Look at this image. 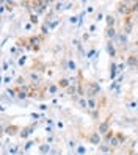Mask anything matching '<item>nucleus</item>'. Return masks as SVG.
Segmentation results:
<instances>
[{
	"label": "nucleus",
	"instance_id": "nucleus-1",
	"mask_svg": "<svg viewBox=\"0 0 138 155\" xmlns=\"http://www.w3.org/2000/svg\"><path fill=\"white\" fill-rule=\"evenodd\" d=\"M126 140H127V136L123 133V132H115V136L112 140H110V143H108V146L112 149H118L121 144H124L126 143Z\"/></svg>",
	"mask_w": 138,
	"mask_h": 155
},
{
	"label": "nucleus",
	"instance_id": "nucleus-2",
	"mask_svg": "<svg viewBox=\"0 0 138 155\" xmlns=\"http://www.w3.org/2000/svg\"><path fill=\"white\" fill-rule=\"evenodd\" d=\"M132 2H116V10L118 13L124 16V17H129L132 16Z\"/></svg>",
	"mask_w": 138,
	"mask_h": 155
},
{
	"label": "nucleus",
	"instance_id": "nucleus-3",
	"mask_svg": "<svg viewBox=\"0 0 138 155\" xmlns=\"http://www.w3.org/2000/svg\"><path fill=\"white\" fill-rule=\"evenodd\" d=\"M44 41V36L42 35H33L29 38V45H30V50L33 52H38L41 49V42Z\"/></svg>",
	"mask_w": 138,
	"mask_h": 155
},
{
	"label": "nucleus",
	"instance_id": "nucleus-4",
	"mask_svg": "<svg viewBox=\"0 0 138 155\" xmlns=\"http://www.w3.org/2000/svg\"><path fill=\"white\" fill-rule=\"evenodd\" d=\"M100 93V85L96 81H88L86 83V97H96Z\"/></svg>",
	"mask_w": 138,
	"mask_h": 155
},
{
	"label": "nucleus",
	"instance_id": "nucleus-5",
	"mask_svg": "<svg viewBox=\"0 0 138 155\" xmlns=\"http://www.w3.org/2000/svg\"><path fill=\"white\" fill-rule=\"evenodd\" d=\"M110 119H112V116H108L105 121H102L99 124V129H97L99 135H107L110 130H112V129H110Z\"/></svg>",
	"mask_w": 138,
	"mask_h": 155
},
{
	"label": "nucleus",
	"instance_id": "nucleus-6",
	"mask_svg": "<svg viewBox=\"0 0 138 155\" xmlns=\"http://www.w3.org/2000/svg\"><path fill=\"white\" fill-rule=\"evenodd\" d=\"M100 136L102 135H99V132H91L86 140H88L89 144H93V146H100V140H102Z\"/></svg>",
	"mask_w": 138,
	"mask_h": 155
},
{
	"label": "nucleus",
	"instance_id": "nucleus-7",
	"mask_svg": "<svg viewBox=\"0 0 138 155\" xmlns=\"http://www.w3.org/2000/svg\"><path fill=\"white\" fill-rule=\"evenodd\" d=\"M21 130H22V127L13 124V125H8V127H6V129H5V133H6L8 136H14V135H19Z\"/></svg>",
	"mask_w": 138,
	"mask_h": 155
},
{
	"label": "nucleus",
	"instance_id": "nucleus-8",
	"mask_svg": "<svg viewBox=\"0 0 138 155\" xmlns=\"http://www.w3.org/2000/svg\"><path fill=\"white\" fill-rule=\"evenodd\" d=\"M86 100H88V110H89V111H93V116L96 117V110L99 108V105H97V99H96V97H86Z\"/></svg>",
	"mask_w": 138,
	"mask_h": 155
},
{
	"label": "nucleus",
	"instance_id": "nucleus-9",
	"mask_svg": "<svg viewBox=\"0 0 138 155\" xmlns=\"http://www.w3.org/2000/svg\"><path fill=\"white\" fill-rule=\"evenodd\" d=\"M132 27H133V21H132V16L129 17H124V24H123V28H124V33L129 35L132 31Z\"/></svg>",
	"mask_w": 138,
	"mask_h": 155
},
{
	"label": "nucleus",
	"instance_id": "nucleus-10",
	"mask_svg": "<svg viewBox=\"0 0 138 155\" xmlns=\"http://www.w3.org/2000/svg\"><path fill=\"white\" fill-rule=\"evenodd\" d=\"M126 64H127V66H130V68H133V69H138V57H136V55H133V53L127 55Z\"/></svg>",
	"mask_w": 138,
	"mask_h": 155
},
{
	"label": "nucleus",
	"instance_id": "nucleus-11",
	"mask_svg": "<svg viewBox=\"0 0 138 155\" xmlns=\"http://www.w3.org/2000/svg\"><path fill=\"white\" fill-rule=\"evenodd\" d=\"M105 36L108 38V41H115V39H118V31H116V28L115 27H105Z\"/></svg>",
	"mask_w": 138,
	"mask_h": 155
},
{
	"label": "nucleus",
	"instance_id": "nucleus-12",
	"mask_svg": "<svg viewBox=\"0 0 138 155\" xmlns=\"http://www.w3.org/2000/svg\"><path fill=\"white\" fill-rule=\"evenodd\" d=\"M29 78L32 81V85H35V86L41 83V75L38 74V72H35V71H30L29 72Z\"/></svg>",
	"mask_w": 138,
	"mask_h": 155
},
{
	"label": "nucleus",
	"instance_id": "nucleus-13",
	"mask_svg": "<svg viewBox=\"0 0 138 155\" xmlns=\"http://www.w3.org/2000/svg\"><path fill=\"white\" fill-rule=\"evenodd\" d=\"M33 130H35V124L33 125H29V127H24V129L21 130V133H19V136L22 140H25V138H29V136L33 133Z\"/></svg>",
	"mask_w": 138,
	"mask_h": 155
},
{
	"label": "nucleus",
	"instance_id": "nucleus-14",
	"mask_svg": "<svg viewBox=\"0 0 138 155\" xmlns=\"http://www.w3.org/2000/svg\"><path fill=\"white\" fill-rule=\"evenodd\" d=\"M118 74H119L118 72V64L115 63V60H112L110 61V80H115Z\"/></svg>",
	"mask_w": 138,
	"mask_h": 155
},
{
	"label": "nucleus",
	"instance_id": "nucleus-15",
	"mask_svg": "<svg viewBox=\"0 0 138 155\" xmlns=\"http://www.w3.org/2000/svg\"><path fill=\"white\" fill-rule=\"evenodd\" d=\"M107 52H108V55H110V58H112V60L116 58V47H115L113 41H108L107 42Z\"/></svg>",
	"mask_w": 138,
	"mask_h": 155
},
{
	"label": "nucleus",
	"instance_id": "nucleus-16",
	"mask_svg": "<svg viewBox=\"0 0 138 155\" xmlns=\"http://www.w3.org/2000/svg\"><path fill=\"white\" fill-rule=\"evenodd\" d=\"M57 85H58L60 89H68V88L72 85V81H71V78H60Z\"/></svg>",
	"mask_w": 138,
	"mask_h": 155
},
{
	"label": "nucleus",
	"instance_id": "nucleus-17",
	"mask_svg": "<svg viewBox=\"0 0 138 155\" xmlns=\"http://www.w3.org/2000/svg\"><path fill=\"white\" fill-rule=\"evenodd\" d=\"M118 41L121 42L123 47H126V45H127V35H126L124 31H119V33H118Z\"/></svg>",
	"mask_w": 138,
	"mask_h": 155
},
{
	"label": "nucleus",
	"instance_id": "nucleus-18",
	"mask_svg": "<svg viewBox=\"0 0 138 155\" xmlns=\"http://www.w3.org/2000/svg\"><path fill=\"white\" fill-rule=\"evenodd\" d=\"M39 152H41V155H47V153L50 152V144H49V143L39 144Z\"/></svg>",
	"mask_w": 138,
	"mask_h": 155
},
{
	"label": "nucleus",
	"instance_id": "nucleus-19",
	"mask_svg": "<svg viewBox=\"0 0 138 155\" xmlns=\"http://www.w3.org/2000/svg\"><path fill=\"white\" fill-rule=\"evenodd\" d=\"M115 22H116V19L112 16V14H107L105 16V24H107V28L108 27H115Z\"/></svg>",
	"mask_w": 138,
	"mask_h": 155
},
{
	"label": "nucleus",
	"instance_id": "nucleus-20",
	"mask_svg": "<svg viewBox=\"0 0 138 155\" xmlns=\"http://www.w3.org/2000/svg\"><path fill=\"white\" fill-rule=\"evenodd\" d=\"M58 85H55V83H49L47 86V91H49V94H58Z\"/></svg>",
	"mask_w": 138,
	"mask_h": 155
},
{
	"label": "nucleus",
	"instance_id": "nucleus-21",
	"mask_svg": "<svg viewBox=\"0 0 138 155\" xmlns=\"http://www.w3.org/2000/svg\"><path fill=\"white\" fill-rule=\"evenodd\" d=\"M99 150L102 152V153H110V152H112L113 149L110 147L108 144H100V146H99Z\"/></svg>",
	"mask_w": 138,
	"mask_h": 155
},
{
	"label": "nucleus",
	"instance_id": "nucleus-22",
	"mask_svg": "<svg viewBox=\"0 0 138 155\" xmlns=\"http://www.w3.org/2000/svg\"><path fill=\"white\" fill-rule=\"evenodd\" d=\"M68 71H71V72H76L77 71V64H76L74 60H68Z\"/></svg>",
	"mask_w": 138,
	"mask_h": 155
},
{
	"label": "nucleus",
	"instance_id": "nucleus-23",
	"mask_svg": "<svg viewBox=\"0 0 138 155\" xmlns=\"http://www.w3.org/2000/svg\"><path fill=\"white\" fill-rule=\"evenodd\" d=\"M6 94L10 96L11 99H13V97H17V89H16V88H8V89H6Z\"/></svg>",
	"mask_w": 138,
	"mask_h": 155
},
{
	"label": "nucleus",
	"instance_id": "nucleus-24",
	"mask_svg": "<svg viewBox=\"0 0 138 155\" xmlns=\"http://www.w3.org/2000/svg\"><path fill=\"white\" fill-rule=\"evenodd\" d=\"M30 24L36 25V24H39V19H38V14H35V13H30Z\"/></svg>",
	"mask_w": 138,
	"mask_h": 155
},
{
	"label": "nucleus",
	"instance_id": "nucleus-25",
	"mask_svg": "<svg viewBox=\"0 0 138 155\" xmlns=\"http://www.w3.org/2000/svg\"><path fill=\"white\" fill-rule=\"evenodd\" d=\"M113 136H115V132H113V130H110V132H108L107 135H104V141H105V143L108 144V143H110V140H112Z\"/></svg>",
	"mask_w": 138,
	"mask_h": 155
},
{
	"label": "nucleus",
	"instance_id": "nucleus-26",
	"mask_svg": "<svg viewBox=\"0 0 138 155\" xmlns=\"http://www.w3.org/2000/svg\"><path fill=\"white\" fill-rule=\"evenodd\" d=\"M86 153V147L83 144H79L77 146V155H85Z\"/></svg>",
	"mask_w": 138,
	"mask_h": 155
},
{
	"label": "nucleus",
	"instance_id": "nucleus-27",
	"mask_svg": "<svg viewBox=\"0 0 138 155\" xmlns=\"http://www.w3.org/2000/svg\"><path fill=\"white\" fill-rule=\"evenodd\" d=\"M77 102H79V105H80L82 108H88V100H86L85 97H80Z\"/></svg>",
	"mask_w": 138,
	"mask_h": 155
},
{
	"label": "nucleus",
	"instance_id": "nucleus-28",
	"mask_svg": "<svg viewBox=\"0 0 138 155\" xmlns=\"http://www.w3.org/2000/svg\"><path fill=\"white\" fill-rule=\"evenodd\" d=\"M10 53L11 55H14V57H17L21 53V50H19V47H17V45H13V47L10 49Z\"/></svg>",
	"mask_w": 138,
	"mask_h": 155
},
{
	"label": "nucleus",
	"instance_id": "nucleus-29",
	"mask_svg": "<svg viewBox=\"0 0 138 155\" xmlns=\"http://www.w3.org/2000/svg\"><path fill=\"white\" fill-rule=\"evenodd\" d=\"M96 57V49L93 47V49H89L88 52H86V58H89V60H93Z\"/></svg>",
	"mask_w": 138,
	"mask_h": 155
},
{
	"label": "nucleus",
	"instance_id": "nucleus-30",
	"mask_svg": "<svg viewBox=\"0 0 138 155\" xmlns=\"http://www.w3.org/2000/svg\"><path fill=\"white\" fill-rule=\"evenodd\" d=\"M8 150H10V155H16L17 152H19V147H17V146H10V147H8Z\"/></svg>",
	"mask_w": 138,
	"mask_h": 155
},
{
	"label": "nucleus",
	"instance_id": "nucleus-31",
	"mask_svg": "<svg viewBox=\"0 0 138 155\" xmlns=\"http://www.w3.org/2000/svg\"><path fill=\"white\" fill-rule=\"evenodd\" d=\"M25 61H27V57H25V55H21V57H19V61H17V66L22 68V66L25 64Z\"/></svg>",
	"mask_w": 138,
	"mask_h": 155
},
{
	"label": "nucleus",
	"instance_id": "nucleus-32",
	"mask_svg": "<svg viewBox=\"0 0 138 155\" xmlns=\"http://www.w3.org/2000/svg\"><path fill=\"white\" fill-rule=\"evenodd\" d=\"M49 25L47 24H42V27H41V33H42V36H45V35H47L49 33Z\"/></svg>",
	"mask_w": 138,
	"mask_h": 155
},
{
	"label": "nucleus",
	"instance_id": "nucleus-33",
	"mask_svg": "<svg viewBox=\"0 0 138 155\" xmlns=\"http://www.w3.org/2000/svg\"><path fill=\"white\" fill-rule=\"evenodd\" d=\"M35 143L33 141H27V144H25V147H24V152H27L29 149H32V146H33Z\"/></svg>",
	"mask_w": 138,
	"mask_h": 155
},
{
	"label": "nucleus",
	"instance_id": "nucleus-34",
	"mask_svg": "<svg viewBox=\"0 0 138 155\" xmlns=\"http://www.w3.org/2000/svg\"><path fill=\"white\" fill-rule=\"evenodd\" d=\"M130 8H132V14L136 13V11H138V2H132V6H130Z\"/></svg>",
	"mask_w": 138,
	"mask_h": 155
},
{
	"label": "nucleus",
	"instance_id": "nucleus-35",
	"mask_svg": "<svg viewBox=\"0 0 138 155\" xmlns=\"http://www.w3.org/2000/svg\"><path fill=\"white\" fill-rule=\"evenodd\" d=\"M126 66H127V64H126V63H119V64H118V72H123Z\"/></svg>",
	"mask_w": 138,
	"mask_h": 155
},
{
	"label": "nucleus",
	"instance_id": "nucleus-36",
	"mask_svg": "<svg viewBox=\"0 0 138 155\" xmlns=\"http://www.w3.org/2000/svg\"><path fill=\"white\" fill-rule=\"evenodd\" d=\"M2 68H3V69H2L3 72H6V71H8V61H6V60H3V64H2Z\"/></svg>",
	"mask_w": 138,
	"mask_h": 155
},
{
	"label": "nucleus",
	"instance_id": "nucleus-37",
	"mask_svg": "<svg viewBox=\"0 0 138 155\" xmlns=\"http://www.w3.org/2000/svg\"><path fill=\"white\" fill-rule=\"evenodd\" d=\"M77 146H79V144H76V141H72V140L69 141V147H71V149H76Z\"/></svg>",
	"mask_w": 138,
	"mask_h": 155
},
{
	"label": "nucleus",
	"instance_id": "nucleus-38",
	"mask_svg": "<svg viewBox=\"0 0 138 155\" xmlns=\"http://www.w3.org/2000/svg\"><path fill=\"white\" fill-rule=\"evenodd\" d=\"M61 6H63V3H61V2L55 3V11H60V10H61Z\"/></svg>",
	"mask_w": 138,
	"mask_h": 155
},
{
	"label": "nucleus",
	"instance_id": "nucleus-39",
	"mask_svg": "<svg viewBox=\"0 0 138 155\" xmlns=\"http://www.w3.org/2000/svg\"><path fill=\"white\" fill-rule=\"evenodd\" d=\"M32 117H33V119H39V117H42V114H39V113H32Z\"/></svg>",
	"mask_w": 138,
	"mask_h": 155
},
{
	"label": "nucleus",
	"instance_id": "nucleus-40",
	"mask_svg": "<svg viewBox=\"0 0 138 155\" xmlns=\"http://www.w3.org/2000/svg\"><path fill=\"white\" fill-rule=\"evenodd\" d=\"M96 31V24H91L89 25V33H94Z\"/></svg>",
	"mask_w": 138,
	"mask_h": 155
},
{
	"label": "nucleus",
	"instance_id": "nucleus-41",
	"mask_svg": "<svg viewBox=\"0 0 138 155\" xmlns=\"http://www.w3.org/2000/svg\"><path fill=\"white\" fill-rule=\"evenodd\" d=\"M10 81H11V77L5 75V78H3V83H5V85H8V83H10Z\"/></svg>",
	"mask_w": 138,
	"mask_h": 155
},
{
	"label": "nucleus",
	"instance_id": "nucleus-42",
	"mask_svg": "<svg viewBox=\"0 0 138 155\" xmlns=\"http://www.w3.org/2000/svg\"><path fill=\"white\" fill-rule=\"evenodd\" d=\"M69 21H71L72 24H76L77 21H80V17H76V16H72V17H71V19H69Z\"/></svg>",
	"mask_w": 138,
	"mask_h": 155
},
{
	"label": "nucleus",
	"instance_id": "nucleus-43",
	"mask_svg": "<svg viewBox=\"0 0 138 155\" xmlns=\"http://www.w3.org/2000/svg\"><path fill=\"white\" fill-rule=\"evenodd\" d=\"M102 17H104V14L99 11V13H97V16H96V21H102Z\"/></svg>",
	"mask_w": 138,
	"mask_h": 155
},
{
	"label": "nucleus",
	"instance_id": "nucleus-44",
	"mask_svg": "<svg viewBox=\"0 0 138 155\" xmlns=\"http://www.w3.org/2000/svg\"><path fill=\"white\" fill-rule=\"evenodd\" d=\"M47 108H49V107H47V105H44V104L39 105V110H42V111H44V110H47Z\"/></svg>",
	"mask_w": 138,
	"mask_h": 155
},
{
	"label": "nucleus",
	"instance_id": "nucleus-45",
	"mask_svg": "<svg viewBox=\"0 0 138 155\" xmlns=\"http://www.w3.org/2000/svg\"><path fill=\"white\" fill-rule=\"evenodd\" d=\"M93 11H94L93 6H88V8H86V13H93Z\"/></svg>",
	"mask_w": 138,
	"mask_h": 155
},
{
	"label": "nucleus",
	"instance_id": "nucleus-46",
	"mask_svg": "<svg viewBox=\"0 0 138 155\" xmlns=\"http://www.w3.org/2000/svg\"><path fill=\"white\" fill-rule=\"evenodd\" d=\"M133 155H136V153H133Z\"/></svg>",
	"mask_w": 138,
	"mask_h": 155
},
{
	"label": "nucleus",
	"instance_id": "nucleus-47",
	"mask_svg": "<svg viewBox=\"0 0 138 155\" xmlns=\"http://www.w3.org/2000/svg\"><path fill=\"white\" fill-rule=\"evenodd\" d=\"M69 155H71V153H69Z\"/></svg>",
	"mask_w": 138,
	"mask_h": 155
}]
</instances>
